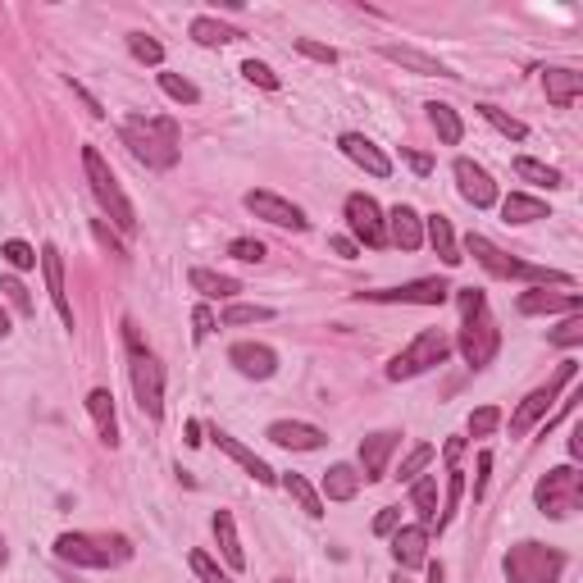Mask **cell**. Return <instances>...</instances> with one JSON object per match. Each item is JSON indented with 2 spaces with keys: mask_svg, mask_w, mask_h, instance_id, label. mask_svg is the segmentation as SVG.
Returning a JSON list of instances; mask_svg holds the SVG:
<instances>
[{
  "mask_svg": "<svg viewBox=\"0 0 583 583\" xmlns=\"http://www.w3.org/2000/svg\"><path fill=\"white\" fill-rule=\"evenodd\" d=\"M228 360H233L237 374H246V379H274V369H278V351L265 347V342H237L228 351Z\"/></svg>",
  "mask_w": 583,
  "mask_h": 583,
  "instance_id": "obj_17",
  "label": "cell"
},
{
  "mask_svg": "<svg viewBox=\"0 0 583 583\" xmlns=\"http://www.w3.org/2000/svg\"><path fill=\"white\" fill-rule=\"evenodd\" d=\"M451 297V287L442 278H415L401 287H383V292H360V301H379V306H442Z\"/></svg>",
  "mask_w": 583,
  "mask_h": 583,
  "instance_id": "obj_11",
  "label": "cell"
},
{
  "mask_svg": "<svg viewBox=\"0 0 583 583\" xmlns=\"http://www.w3.org/2000/svg\"><path fill=\"white\" fill-rule=\"evenodd\" d=\"M456 187H461V196L474 205V210H488V205H497V183H492V174L483 169V164L474 160H456Z\"/></svg>",
  "mask_w": 583,
  "mask_h": 583,
  "instance_id": "obj_14",
  "label": "cell"
},
{
  "mask_svg": "<svg viewBox=\"0 0 583 583\" xmlns=\"http://www.w3.org/2000/svg\"><path fill=\"white\" fill-rule=\"evenodd\" d=\"M123 342H128V379H133V397L137 410L146 420H160L164 415V369L151 356V347H142V333H137L133 319H123Z\"/></svg>",
  "mask_w": 583,
  "mask_h": 583,
  "instance_id": "obj_4",
  "label": "cell"
},
{
  "mask_svg": "<svg viewBox=\"0 0 583 583\" xmlns=\"http://www.w3.org/2000/svg\"><path fill=\"white\" fill-rule=\"evenodd\" d=\"M92 233H96V242H101V246H110V256L128 260V251H123V242L110 233V224H105V219H92Z\"/></svg>",
  "mask_w": 583,
  "mask_h": 583,
  "instance_id": "obj_50",
  "label": "cell"
},
{
  "mask_svg": "<svg viewBox=\"0 0 583 583\" xmlns=\"http://www.w3.org/2000/svg\"><path fill=\"white\" fill-rule=\"evenodd\" d=\"M347 224H351V233H356L365 246H374V251L388 246V224H383V210H379L374 196H365V192L347 196Z\"/></svg>",
  "mask_w": 583,
  "mask_h": 583,
  "instance_id": "obj_12",
  "label": "cell"
},
{
  "mask_svg": "<svg viewBox=\"0 0 583 583\" xmlns=\"http://www.w3.org/2000/svg\"><path fill=\"white\" fill-rule=\"evenodd\" d=\"M242 32L233 28V23H219V19H192V41H201V46H228V41H237Z\"/></svg>",
  "mask_w": 583,
  "mask_h": 583,
  "instance_id": "obj_35",
  "label": "cell"
},
{
  "mask_svg": "<svg viewBox=\"0 0 583 583\" xmlns=\"http://www.w3.org/2000/svg\"><path fill=\"white\" fill-rule=\"evenodd\" d=\"M283 492L301 506V511L310 515V520H319V515H324V497H319V492L310 488V483L301 479V474H283Z\"/></svg>",
  "mask_w": 583,
  "mask_h": 583,
  "instance_id": "obj_34",
  "label": "cell"
},
{
  "mask_svg": "<svg viewBox=\"0 0 583 583\" xmlns=\"http://www.w3.org/2000/svg\"><path fill=\"white\" fill-rule=\"evenodd\" d=\"M210 438H215V447H219V451H228V456H233V461L242 465V470L251 474V479H256V483H278V474L269 470V465L260 461V456H256V451H251V447H242V442H237L233 433L215 429V433H210Z\"/></svg>",
  "mask_w": 583,
  "mask_h": 583,
  "instance_id": "obj_23",
  "label": "cell"
},
{
  "mask_svg": "<svg viewBox=\"0 0 583 583\" xmlns=\"http://www.w3.org/2000/svg\"><path fill=\"white\" fill-rule=\"evenodd\" d=\"M397 447H401V433H388V429L360 438V465H365L360 479H388V461Z\"/></svg>",
  "mask_w": 583,
  "mask_h": 583,
  "instance_id": "obj_16",
  "label": "cell"
},
{
  "mask_svg": "<svg viewBox=\"0 0 583 583\" xmlns=\"http://www.w3.org/2000/svg\"><path fill=\"white\" fill-rule=\"evenodd\" d=\"M10 338V315H5V310H0V342Z\"/></svg>",
  "mask_w": 583,
  "mask_h": 583,
  "instance_id": "obj_60",
  "label": "cell"
},
{
  "mask_svg": "<svg viewBox=\"0 0 583 583\" xmlns=\"http://www.w3.org/2000/svg\"><path fill=\"white\" fill-rule=\"evenodd\" d=\"M547 342H552V347H579V342H583V310L565 319L561 328H552V333H547Z\"/></svg>",
  "mask_w": 583,
  "mask_h": 583,
  "instance_id": "obj_41",
  "label": "cell"
},
{
  "mask_svg": "<svg viewBox=\"0 0 583 583\" xmlns=\"http://www.w3.org/2000/svg\"><path fill=\"white\" fill-rule=\"evenodd\" d=\"M328 246H333V256H342V260H356V251H360V246L351 242V237H333Z\"/></svg>",
  "mask_w": 583,
  "mask_h": 583,
  "instance_id": "obj_55",
  "label": "cell"
},
{
  "mask_svg": "<svg viewBox=\"0 0 583 583\" xmlns=\"http://www.w3.org/2000/svg\"><path fill=\"white\" fill-rule=\"evenodd\" d=\"M574 374H579V365H574V360H561V369H556L552 379H547L543 388H533L529 397H524L520 406H515V415H511V438H524V433H529L538 420H547L552 401L561 397L565 383H574Z\"/></svg>",
  "mask_w": 583,
  "mask_h": 583,
  "instance_id": "obj_10",
  "label": "cell"
},
{
  "mask_svg": "<svg viewBox=\"0 0 583 583\" xmlns=\"http://www.w3.org/2000/svg\"><path fill=\"white\" fill-rule=\"evenodd\" d=\"M461 451H465V442H461V438H451L447 447H442V461H447V465H456V461H461Z\"/></svg>",
  "mask_w": 583,
  "mask_h": 583,
  "instance_id": "obj_57",
  "label": "cell"
},
{
  "mask_svg": "<svg viewBox=\"0 0 583 583\" xmlns=\"http://www.w3.org/2000/svg\"><path fill=\"white\" fill-rule=\"evenodd\" d=\"M502 219H506V224H533V219H547V201L524 196V192H511L502 201Z\"/></svg>",
  "mask_w": 583,
  "mask_h": 583,
  "instance_id": "obj_32",
  "label": "cell"
},
{
  "mask_svg": "<svg viewBox=\"0 0 583 583\" xmlns=\"http://www.w3.org/2000/svg\"><path fill=\"white\" fill-rule=\"evenodd\" d=\"M497 424H502V410H497V406H479L470 415V433H474V438H492V433H497Z\"/></svg>",
  "mask_w": 583,
  "mask_h": 583,
  "instance_id": "obj_43",
  "label": "cell"
},
{
  "mask_svg": "<svg viewBox=\"0 0 583 583\" xmlns=\"http://www.w3.org/2000/svg\"><path fill=\"white\" fill-rule=\"evenodd\" d=\"M0 256H5V265L10 269H32L37 265V251H32L28 242H5L0 246Z\"/></svg>",
  "mask_w": 583,
  "mask_h": 583,
  "instance_id": "obj_44",
  "label": "cell"
},
{
  "mask_svg": "<svg viewBox=\"0 0 583 583\" xmlns=\"http://www.w3.org/2000/svg\"><path fill=\"white\" fill-rule=\"evenodd\" d=\"M160 92L169 96V101H178V105H196V101H201V92H196L183 73H160Z\"/></svg>",
  "mask_w": 583,
  "mask_h": 583,
  "instance_id": "obj_38",
  "label": "cell"
},
{
  "mask_svg": "<svg viewBox=\"0 0 583 583\" xmlns=\"http://www.w3.org/2000/svg\"><path fill=\"white\" fill-rule=\"evenodd\" d=\"M183 442H187V447H201V424H196V420H187V429H183Z\"/></svg>",
  "mask_w": 583,
  "mask_h": 583,
  "instance_id": "obj_58",
  "label": "cell"
},
{
  "mask_svg": "<svg viewBox=\"0 0 583 583\" xmlns=\"http://www.w3.org/2000/svg\"><path fill=\"white\" fill-rule=\"evenodd\" d=\"M533 502H538V511H543L547 520H570L583 506V474L574 470V465L547 470L543 479H538V488H533Z\"/></svg>",
  "mask_w": 583,
  "mask_h": 583,
  "instance_id": "obj_6",
  "label": "cell"
},
{
  "mask_svg": "<svg viewBox=\"0 0 583 583\" xmlns=\"http://www.w3.org/2000/svg\"><path fill=\"white\" fill-rule=\"evenodd\" d=\"M55 556L64 565H78V570H114L133 556V543L123 538V533H60L55 538Z\"/></svg>",
  "mask_w": 583,
  "mask_h": 583,
  "instance_id": "obj_3",
  "label": "cell"
},
{
  "mask_svg": "<svg viewBox=\"0 0 583 583\" xmlns=\"http://www.w3.org/2000/svg\"><path fill=\"white\" fill-rule=\"evenodd\" d=\"M210 328H215V315H210L205 306H196V310H192V338L205 342V338H210Z\"/></svg>",
  "mask_w": 583,
  "mask_h": 583,
  "instance_id": "obj_51",
  "label": "cell"
},
{
  "mask_svg": "<svg viewBox=\"0 0 583 583\" xmlns=\"http://www.w3.org/2000/svg\"><path fill=\"white\" fill-rule=\"evenodd\" d=\"M128 51L142 64H164V46L155 37H146V32H133V37H128Z\"/></svg>",
  "mask_w": 583,
  "mask_h": 583,
  "instance_id": "obj_40",
  "label": "cell"
},
{
  "mask_svg": "<svg viewBox=\"0 0 583 583\" xmlns=\"http://www.w3.org/2000/svg\"><path fill=\"white\" fill-rule=\"evenodd\" d=\"M488 470H492V456L479 451V474H474V502H479L483 492H488Z\"/></svg>",
  "mask_w": 583,
  "mask_h": 583,
  "instance_id": "obj_53",
  "label": "cell"
},
{
  "mask_svg": "<svg viewBox=\"0 0 583 583\" xmlns=\"http://www.w3.org/2000/svg\"><path fill=\"white\" fill-rule=\"evenodd\" d=\"M470 256L479 260L483 269H488L492 278H524V283H574L570 274H561V269H543V265H529V260H515L506 256V251H497V246L488 242V237L470 233Z\"/></svg>",
  "mask_w": 583,
  "mask_h": 583,
  "instance_id": "obj_7",
  "label": "cell"
},
{
  "mask_svg": "<svg viewBox=\"0 0 583 583\" xmlns=\"http://www.w3.org/2000/svg\"><path fill=\"white\" fill-rule=\"evenodd\" d=\"M265 319H274V310L269 306H228L224 310V324L237 328V324H265Z\"/></svg>",
  "mask_w": 583,
  "mask_h": 583,
  "instance_id": "obj_42",
  "label": "cell"
},
{
  "mask_svg": "<svg viewBox=\"0 0 583 583\" xmlns=\"http://www.w3.org/2000/svg\"><path fill=\"white\" fill-rule=\"evenodd\" d=\"M424 233H429L433 251L442 256V265H461V246H456V233H451V219L447 215H429L424 219Z\"/></svg>",
  "mask_w": 583,
  "mask_h": 583,
  "instance_id": "obj_28",
  "label": "cell"
},
{
  "mask_svg": "<svg viewBox=\"0 0 583 583\" xmlns=\"http://www.w3.org/2000/svg\"><path fill=\"white\" fill-rule=\"evenodd\" d=\"M69 87H73V96H82V105H87V110H92V114H96V119H105L101 101H96V96H92V92H87V87H78V82H69Z\"/></svg>",
  "mask_w": 583,
  "mask_h": 583,
  "instance_id": "obj_56",
  "label": "cell"
},
{
  "mask_svg": "<svg viewBox=\"0 0 583 583\" xmlns=\"http://www.w3.org/2000/svg\"><path fill=\"white\" fill-rule=\"evenodd\" d=\"M338 146H342V155H347L351 164H360L369 178H388V174H392V160H388V155H383L374 142H369L365 133H342Z\"/></svg>",
  "mask_w": 583,
  "mask_h": 583,
  "instance_id": "obj_18",
  "label": "cell"
},
{
  "mask_svg": "<svg viewBox=\"0 0 583 583\" xmlns=\"http://www.w3.org/2000/svg\"><path fill=\"white\" fill-rule=\"evenodd\" d=\"M570 456H574V461H583V433L579 429L570 433Z\"/></svg>",
  "mask_w": 583,
  "mask_h": 583,
  "instance_id": "obj_59",
  "label": "cell"
},
{
  "mask_svg": "<svg viewBox=\"0 0 583 583\" xmlns=\"http://www.w3.org/2000/svg\"><path fill=\"white\" fill-rule=\"evenodd\" d=\"M0 292H5V297H10V306L19 310V315H32V297H28V287L19 283V278H0Z\"/></svg>",
  "mask_w": 583,
  "mask_h": 583,
  "instance_id": "obj_46",
  "label": "cell"
},
{
  "mask_svg": "<svg viewBox=\"0 0 583 583\" xmlns=\"http://www.w3.org/2000/svg\"><path fill=\"white\" fill-rule=\"evenodd\" d=\"M187 283H192V292H201L205 301H233L237 292H242V283L228 274H215V269H192L187 274Z\"/></svg>",
  "mask_w": 583,
  "mask_h": 583,
  "instance_id": "obj_27",
  "label": "cell"
},
{
  "mask_svg": "<svg viewBox=\"0 0 583 583\" xmlns=\"http://www.w3.org/2000/svg\"><path fill=\"white\" fill-rule=\"evenodd\" d=\"M429 461H433V447H429V442H420V447H415V451L406 456V461H401L397 479H401V483H415L424 470H429Z\"/></svg>",
  "mask_w": 583,
  "mask_h": 583,
  "instance_id": "obj_39",
  "label": "cell"
},
{
  "mask_svg": "<svg viewBox=\"0 0 583 583\" xmlns=\"http://www.w3.org/2000/svg\"><path fill=\"white\" fill-rule=\"evenodd\" d=\"M360 492V474H356V465H328L324 470V497L328 502H351Z\"/></svg>",
  "mask_w": 583,
  "mask_h": 583,
  "instance_id": "obj_29",
  "label": "cell"
},
{
  "mask_svg": "<svg viewBox=\"0 0 583 583\" xmlns=\"http://www.w3.org/2000/svg\"><path fill=\"white\" fill-rule=\"evenodd\" d=\"M392 556H397L401 570H420V565H429V529H420V524H401V529L392 533Z\"/></svg>",
  "mask_w": 583,
  "mask_h": 583,
  "instance_id": "obj_19",
  "label": "cell"
},
{
  "mask_svg": "<svg viewBox=\"0 0 583 583\" xmlns=\"http://www.w3.org/2000/svg\"><path fill=\"white\" fill-rule=\"evenodd\" d=\"M397 529H401V511H397V506L379 511V520H374V533H383V538H388V533H397Z\"/></svg>",
  "mask_w": 583,
  "mask_h": 583,
  "instance_id": "obj_52",
  "label": "cell"
},
{
  "mask_svg": "<svg viewBox=\"0 0 583 583\" xmlns=\"http://www.w3.org/2000/svg\"><path fill=\"white\" fill-rule=\"evenodd\" d=\"M82 169H87L92 196L101 201V210L110 215V224L119 228V233H133V228H137V210H133V201L123 196L119 178H114V169L105 164V155L96 151V146H82Z\"/></svg>",
  "mask_w": 583,
  "mask_h": 583,
  "instance_id": "obj_5",
  "label": "cell"
},
{
  "mask_svg": "<svg viewBox=\"0 0 583 583\" xmlns=\"http://www.w3.org/2000/svg\"><path fill=\"white\" fill-rule=\"evenodd\" d=\"M123 146L146 164V169H174L178 155H183V133H178L174 119H146V114H133L123 119Z\"/></svg>",
  "mask_w": 583,
  "mask_h": 583,
  "instance_id": "obj_1",
  "label": "cell"
},
{
  "mask_svg": "<svg viewBox=\"0 0 583 583\" xmlns=\"http://www.w3.org/2000/svg\"><path fill=\"white\" fill-rule=\"evenodd\" d=\"M269 442H278L287 451H319L328 442V433L315 429V424H301V420H278V424H269Z\"/></svg>",
  "mask_w": 583,
  "mask_h": 583,
  "instance_id": "obj_21",
  "label": "cell"
},
{
  "mask_svg": "<svg viewBox=\"0 0 583 583\" xmlns=\"http://www.w3.org/2000/svg\"><path fill=\"white\" fill-rule=\"evenodd\" d=\"M456 301H461V356L470 369H488L492 360H497V347H502V328H497V319L488 315V301H483L479 287H461L456 292Z\"/></svg>",
  "mask_w": 583,
  "mask_h": 583,
  "instance_id": "obj_2",
  "label": "cell"
},
{
  "mask_svg": "<svg viewBox=\"0 0 583 583\" xmlns=\"http://www.w3.org/2000/svg\"><path fill=\"white\" fill-rule=\"evenodd\" d=\"M242 201H246V210H251V215L265 219V224H274V228H292V233H306V224H310V219L301 215V205L283 201L278 192H246Z\"/></svg>",
  "mask_w": 583,
  "mask_h": 583,
  "instance_id": "obj_13",
  "label": "cell"
},
{
  "mask_svg": "<svg viewBox=\"0 0 583 583\" xmlns=\"http://www.w3.org/2000/svg\"><path fill=\"white\" fill-rule=\"evenodd\" d=\"M401 155H406V164H410V169H415L420 178L433 174V155H424V151H401Z\"/></svg>",
  "mask_w": 583,
  "mask_h": 583,
  "instance_id": "obj_54",
  "label": "cell"
},
{
  "mask_svg": "<svg viewBox=\"0 0 583 583\" xmlns=\"http://www.w3.org/2000/svg\"><path fill=\"white\" fill-rule=\"evenodd\" d=\"M410 506L420 511V529H438V479L410 483Z\"/></svg>",
  "mask_w": 583,
  "mask_h": 583,
  "instance_id": "obj_31",
  "label": "cell"
},
{
  "mask_svg": "<svg viewBox=\"0 0 583 583\" xmlns=\"http://www.w3.org/2000/svg\"><path fill=\"white\" fill-rule=\"evenodd\" d=\"M447 356H451V338H447V333H442V328H424V333L410 342L406 351H397V356H392L388 379H392V383L420 379V374H429V369L442 365Z\"/></svg>",
  "mask_w": 583,
  "mask_h": 583,
  "instance_id": "obj_9",
  "label": "cell"
},
{
  "mask_svg": "<svg viewBox=\"0 0 583 583\" xmlns=\"http://www.w3.org/2000/svg\"><path fill=\"white\" fill-rule=\"evenodd\" d=\"M37 260H41V274H46V292H51V306L60 310L64 328H73V306H69V287H64V256H60V246L46 242Z\"/></svg>",
  "mask_w": 583,
  "mask_h": 583,
  "instance_id": "obj_15",
  "label": "cell"
},
{
  "mask_svg": "<svg viewBox=\"0 0 583 583\" xmlns=\"http://www.w3.org/2000/svg\"><path fill=\"white\" fill-rule=\"evenodd\" d=\"M479 114H483V119H488L502 137H511V142H524V137H529V128H524L520 119H511L506 110H497V105H479Z\"/></svg>",
  "mask_w": 583,
  "mask_h": 583,
  "instance_id": "obj_37",
  "label": "cell"
},
{
  "mask_svg": "<svg viewBox=\"0 0 583 583\" xmlns=\"http://www.w3.org/2000/svg\"><path fill=\"white\" fill-rule=\"evenodd\" d=\"M383 224H388V242L401 246V251H420V246H424V219L415 215L410 205H397Z\"/></svg>",
  "mask_w": 583,
  "mask_h": 583,
  "instance_id": "obj_22",
  "label": "cell"
},
{
  "mask_svg": "<svg viewBox=\"0 0 583 583\" xmlns=\"http://www.w3.org/2000/svg\"><path fill=\"white\" fill-rule=\"evenodd\" d=\"M192 570H196V579H201V583H233L205 552H192Z\"/></svg>",
  "mask_w": 583,
  "mask_h": 583,
  "instance_id": "obj_47",
  "label": "cell"
},
{
  "mask_svg": "<svg viewBox=\"0 0 583 583\" xmlns=\"http://www.w3.org/2000/svg\"><path fill=\"white\" fill-rule=\"evenodd\" d=\"M215 543H219V556L228 561V570H242L246 565V552H242V538H237V524L228 511L215 515Z\"/></svg>",
  "mask_w": 583,
  "mask_h": 583,
  "instance_id": "obj_30",
  "label": "cell"
},
{
  "mask_svg": "<svg viewBox=\"0 0 583 583\" xmlns=\"http://www.w3.org/2000/svg\"><path fill=\"white\" fill-rule=\"evenodd\" d=\"M274 583H287V579H274Z\"/></svg>",
  "mask_w": 583,
  "mask_h": 583,
  "instance_id": "obj_63",
  "label": "cell"
},
{
  "mask_svg": "<svg viewBox=\"0 0 583 583\" xmlns=\"http://www.w3.org/2000/svg\"><path fill=\"white\" fill-rule=\"evenodd\" d=\"M401 583H406V579H401Z\"/></svg>",
  "mask_w": 583,
  "mask_h": 583,
  "instance_id": "obj_64",
  "label": "cell"
},
{
  "mask_svg": "<svg viewBox=\"0 0 583 583\" xmlns=\"http://www.w3.org/2000/svg\"><path fill=\"white\" fill-rule=\"evenodd\" d=\"M429 583H442V565H429Z\"/></svg>",
  "mask_w": 583,
  "mask_h": 583,
  "instance_id": "obj_61",
  "label": "cell"
},
{
  "mask_svg": "<svg viewBox=\"0 0 583 583\" xmlns=\"http://www.w3.org/2000/svg\"><path fill=\"white\" fill-rule=\"evenodd\" d=\"M242 78L256 82V87H265V92H278V73L269 69V64H260V60H246L242 64Z\"/></svg>",
  "mask_w": 583,
  "mask_h": 583,
  "instance_id": "obj_45",
  "label": "cell"
},
{
  "mask_svg": "<svg viewBox=\"0 0 583 583\" xmlns=\"http://www.w3.org/2000/svg\"><path fill=\"white\" fill-rule=\"evenodd\" d=\"M383 60H392V64H401V69H410V73H420V78H451V69L442 60H433V55H424V51H415V46H383Z\"/></svg>",
  "mask_w": 583,
  "mask_h": 583,
  "instance_id": "obj_24",
  "label": "cell"
},
{
  "mask_svg": "<svg viewBox=\"0 0 583 583\" xmlns=\"http://www.w3.org/2000/svg\"><path fill=\"white\" fill-rule=\"evenodd\" d=\"M515 174H520L524 183H533V187H547V192H552V187H561V174H556L552 164L529 160V155H520V160H515Z\"/></svg>",
  "mask_w": 583,
  "mask_h": 583,
  "instance_id": "obj_36",
  "label": "cell"
},
{
  "mask_svg": "<svg viewBox=\"0 0 583 583\" xmlns=\"http://www.w3.org/2000/svg\"><path fill=\"white\" fill-rule=\"evenodd\" d=\"M543 87H547V101H552L556 110H570V105L583 96V73H574V69H543Z\"/></svg>",
  "mask_w": 583,
  "mask_h": 583,
  "instance_id": "obj_25",
  "label": "cell"
},
{
  "mask_svg": "<svg viewBox=\"0 0 583 583\" xmlns=\"http://www.w3.org/2000/svg\"><path fill=\"white\" fill-rule=\"evenodd\" d=\"M565 574V556L547 543H515L506 552V579L511 583H556Z\"/></svg>",
  "mask_w": 583,
  "mask_h": 583,
  "instance_id": "obj_8",
  "label": "cell"
},
{
  "mask_svg": "<svg viewBox=\"0 0 583 583\" xmlns=\"http://www.w3.org/2000/svg\"><path fill=\"white\" fill-rule=\"evenodd\" d=\"M429 123H433V128H438L442 146H461V137H465V123H461V114L451 110V105L433 101V105H429Z\"/></svg>",
  "mask_w": 583,
  "mask_h": 583,
  "instance_id": "obj_33",
  "label": "cell"
},
{
  "mask_svg": "<svg viewBox=\"0 0 583 583\" xmlns=\"http://www.w3.org/2000/svg\"><path fill=\"white\" fill-rule=\"evenodd\" d=\"M87 410H92L96 433H101L105 447H119V415H114L110 388H92V392H87Z\"/></svg>",
  "mask_w": 583,
  "mask_h": 583,
  "instance_id": "obj_26",
  "label": "cell"
},
{
  "mask_svg": "<svg viewBox=\"0 0 583 583\" xmlns=\"http://www.w3.org/2000/svg\"><path fill=\"white\" fill-rule=\"evenodd\" d=\"M520 315H579L583 310V297L579 292H570V297H561V292H547V287H533V292H524L520 301Z\"/></svg>",
  "mask_w": 583,
  "mask_h": 583,
  "instance_id": "obj_20",
  "label": "cell"
},
{
  "mask_svg": "<svg viewBox=\"0 0 583 583\" xmlns=\"http://www.w3.org/2000/svg\"><path fill=\"white\" fill-rule=\"evenodd\" d=\"M228 256H233V260H246V265H260V260H265V242H251V237H237V242L228 246Z\"/></svg>",
  "mask_w": 583,
  "mask_h": 583,
  "instance_id": "obj_49",
  "label": "cell"
},
{
  "mask_svg": "<svg viewBox=\"0 0 583 583\" xmlns=\"http://www.w3.org/2000/svg\"><path fill=\"white\" fill-rule=\"evenodd\" d=\"M5 561H10V552H5V538H0V565H5Z\"/></svg>",
  "mask_w": 583,
  "mask_h": 583,
  "instance_id": "obj_62",
  "label": "cell"
},
{
  "mask_svg": "<svg viewBox=\"0 0 583 583\" xmlns=\"http://www.w3.org/2000/svg\"><path fill=\"white\" fill-rule=\"evenodd\" d=\"M297 51L306 55V60H315V64H338V51H333V46H324V41L297 37Z\"/></svg>",
  "mask_w": 583,
  "mask_h": 583,
  "instance_id": "obj_48",
  "label": "cell"
}]
</instances>
